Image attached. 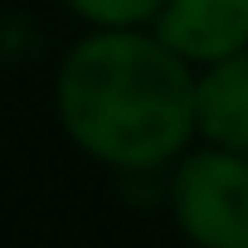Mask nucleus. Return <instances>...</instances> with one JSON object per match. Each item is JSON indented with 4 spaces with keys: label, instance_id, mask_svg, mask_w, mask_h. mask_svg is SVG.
I'll return each mask as SVG.
<instances>
[{
    "label": "nucleus",
    "instance_id": "obj_1",
    "mask_svg": "<svg viewBox=\"0 0 248 248\" xmlns=\"http://www.w3.org/2000/svg\"><path fill=\"white\" fill-rule=\"evenodd\" d=\"M54 102L78 151L117 170H156L195 141V68L141 30L78 39Z\"/></svg>",
    "mask_w": 248,
    "mask_h": 248
},
{
    "label": "nucleus",
    "instance_id": "obj_2",
    "mask_svg": "<svg viewBox=\"0 0 248 248\" xmlns=\"http://www.w3.org/2000/svg\"><path fill=\"white\" fill-rule=\"evenodd\" d=\"M170 214L195 248H248V156L224 146L185 151L170 180Z\"/></svg>",
    "mask_w": 248,
    "mask_h": 248
},
{
    "label": "nucleus",
    "instance_id": "obj_3",
    "mask_svg": "<svg viewBox=\"0 0 248 248\" xmlns=\"http://www.w3.org/2000/svg\"><path fill=\"white\" fill-rule=\"evenodd\" d=\"M156 39L195 63H219L248 49V0H166L151 20Z\"/></svg>",
    "mask_w": 248,
    "mask_h": 248
},
{
    "label": "nucleus",
    "instance_id": "obj_4",
    "mask_svg": "<svg viewBox=\"0 0 248 248\" xmlns=\"http://www.w3.org/2000/svg\"><path fill=\"white\" fill-rule=\"evenodd\" d=\"M195 137L248 156V49L195 73Z\"/></svg>",
    "mask_w": 248,
    "mask_h": 248
},
{
    "label": "nucleus",
    "instance_id": "obj_5",
    "mask_svg": "<svg viewBox=\"0 0 248 248\" xmlns=\"http://www.w3.org/2000/svg\"><path fill=\"white\" fill-rule=\"evenodd\" d=\"M63 5L97 30H137L161 15L166 0H63Z\"/></svg>",
    "mask_w": 248,
    "mask_h": 248
}]
</instances>
